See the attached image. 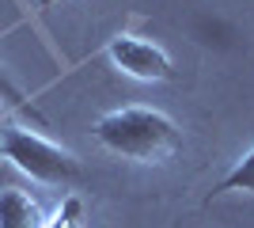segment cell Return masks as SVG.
Returning a JSON list of instances; mask_svg holds the SVG:
<instances>
[{
  "label": "cell",
  "instance_id": "obj_8",
  "mask_svg": "<svg viewBox=\"0 0 254 228\" xmlns=\"http://www.w3.org/2000/svg\"><path fill=\"white\" fill-rule=\"evenodd\" d=\"M53 4H61V0H38V8H42V11H50Z\"/></svg>",
  "mask_w": 254,
  "mask_h": 228
},
{
  "label": "cell",
  "instance_id": "obj_7",
  "mask_svg": "<svg viewBox=\"0 0 254 228\" xmlns=\"http://www.w3.org/2000/svg\"><path fill=\"white\" fill-rule=\"evenodd\" d=\"M84 217H87V213H84V198H80V194H68L61 206L53 209V217L46 221V228H84L87 225Z\"/></svg>",
  "mask_w": 254,
  "mask_h": 228
},
{
  "label": "cell",
  "instance_id": "obj_9",
  "mask_svg": "<svg viewBox=\"0 0 254 228\" xmlns=\"http://www.w3.org/2000/svg\"><path fill=\"white\" fill-rule=\"evenodd\" d=\"M4 114H8V107H4V103H0V130H4Z\"/></svg>",
  "mask_w": 254,
  "mask_h": 228
},
{
  "label": "cell",
  "instance_id": "obj_5",
  "mask_svg": "<svg viewBox=\"0 0 254 228\" xmlns=\"http://www.w3.org/2000/svg\"><path fill=\"white\" fill-rule=\"evenodd\" d=\"M212 194H251L254 198V145L224 171V179L212 186Z\"/></svg>",
  "mask_w": 254,
  "mask_h": 228
},
{
  "label": "cell",
  "instance_id": "obj_2",
  "mask_svg": "<svg viewBox=\"0 0 254 228\" xmlns=\"http://www.w3.org/2000/svg\"><path fill=\"white\" fill-rule=\"evenodd\" d=\"M0 156L23 171L31 183H42V186H80L84 183V163L76 160L68 149L53 145L50 137L27 130V126H4L0 130Z\"/></svg>",
  "mask_w": 254,
  "mask_h": 228
},
{
  "label": "cell",
  "instance_id": "obj_3",
  "mask_svg": "<svg viewBox=\"0 0 254 228\" xmlns=\"http://www.w3.org/2000/svg\"><path fill=\"white\" fill-rule=\"evenodd\" d=\"M106 61H110L122 76L140 80V84L175 80V61H171V54L159 42L137 38V34H114L110 46H106Z\"/></svg>",
  "mask_w": 254,
  "mask_h": 228
},
{
  "label": "cell",
  "instance_id": "obj_1",
  "mask_svg": "<svg viewBox=\"0 0 254 228\" xmlns=\"http://www.w3.org/2000/svg\"><path fill=\"white\" fill-rule=\"evenodd\" d=\"M91 137L103 152L129 163H144V167H159V163L175 160L182 149L179 122L156 107H140V103L99 114L91 126Z\"/></svg>",
  "mask_w": 254,
  "mask_h": 228
},
{
  "label": "cell",
  "instance_id": "obj_6",
  "mask_svg": "<svg viewBox=\"0 0 254 228\" xmlns=\"http://www.w3.org/2000/svg\"><path fill=\"white\" fill-rule=\"evenodd\" d=\"M0 103H4L8 110H15V114H23V118H31L38 130H46V118L38 114V107H34L31 99L19 91V84L8 76V69H4V65H0Z\"/></svg>",
  "mask_w": 254,
  "mask_h": 228
},
{
  "label": "cell",
  "instance_id": "obj_4",
  "mask_svg": "<svg viewBox=\"0 0 254 228\" xmlns=\"http://www.w3.org/2000/svg\"><path fill=\"white\" fill-rule=\"evenodd\" d=\"M0 228H46V213L23 186H0Z\"/></svg>",
  "mask_w": 254,
  "mask_h": 228
}]
</instances>
